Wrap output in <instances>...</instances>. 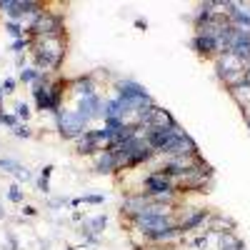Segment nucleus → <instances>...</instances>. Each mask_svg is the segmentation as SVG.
<instances>
[{"label": "nucleus", "instance_id": "nucleus-1", "mask_svg": "<svg viewBox=\"0 0 250 250\" xmlns=\"http://www.w3.org/2000/svg\"><path fill=\"white\" fill-rule=\"evenodd\" d=\"M33 53H35V65L40 68V73L48 70H58L62 55H65V43L62 35H53V38H33Z\"/></svg>", "mask_w": 250, "mask_h": 250}, {"label": "nucleus", "instance_id": "nucleus-2", "mask_svg": "<svg viewBox=\"0 0 250 250\" xmlns=\"http://www.w3.org/2000/svg\"><path fill=\"white\" fill-rule=\"evenodd\" d=\"M215 68H218V78L228 83V88H238L243 85V80H245V62L238 58V55H220L218 62H215Z\"/></svg>", "mask_w": 250, "mask_h": 250}, {"label": "nucleus", "instance_id": "nucleus-3", "mask_svg": "<svg viewBox=\"0 0 250 250\" xmlns=\"http://www.w3.org/2000/svg\"><path fill=\"white\" fill-rule=\"evenodd\" d=\"M183 135H185V130L175 123V125H170V128H148V130H145V143H148L153 150L165 153V150H168L170 145H175Z\"/></svg>", "mask_w": 250, "mask_h": 250}, {"label": "nucleus", "instance_id": "nucleus-4", "mask_svg": "<svg viewBox=\"0 0 250 250\" xmlns=\"http://www.w3.org/2000/svg\"><path fill=\"white\" fill-rule=\"evenodd\" d=\"M28 30H30L33 38H53V35H62V18L55 15V13L43 10V13L35 18V23H30Z\"/></svg>", "mask_w": 250, "mask_h": 250}, {"label": "nucleus", "instance_id": "nucleus-5", "mask_svg": "<svg viewBox=\"0 0 250 250\" xmlns=\"http://www.w3.org/2000/svg\"><path fill=\"white\" fill-rule=\"evenodd\" d=\"M55 120H58V130H60V135L62 138H80L83 133H85V120H83L78 113H73V110H68V113H58L55 115Z\"/></svg>", "mask_w": 250, "mask_h": 250}, {"label": "nucleus", "instance_id": "nucleus-6", "mask_svg": "<svg viewBox=\"0 0 250 250\" xmlns=\"http://www.w3.org/2000/svg\"><path fill=\"white\" fill-rule=\"evenodd\" d=\"M133 220L143 233H155V230H165V228L175 225L170 215H135Z\"/></svg>", "mask_w": 250, "mask_h": 250}, {"label": "nucleus", "instance_id": "nucleus-7", "mask_svg": "<svg viewBox=\"0 0 250 250\" xmlns=\"http://www.w3.org/2000/svg\"><path fill=\"white\" fill-rule=\"evenodd\" d=\"M145 188H148V195H168V193L175 190V188H173V180L165 178V175H160V173L145 175Z\"/></svg>", "mask_w": 250, "mask_h": 250}, {"label": "nucleus", "instance_id": "nucleus-8", "mask_svg": "<svg viewBox=\"0 0 250 250\" xmlns=\"http://www.w3.org/2000/svg\"><path fill=\"white\" fill-rule=\"evenodd\" d=\"M85 123H90L93 118H98V115H103V100L98 98V95H88V98H80V105H78V110H75Z\"/></svg>", "mask_w": 250, "mask_h": 250}, {"label": "nucleus", "instance_id": "nucleus-9", "mask_svg": "<svg viewBox=\"0 0 250 250\" xmlns=\"http://www.w3.org/2000/svg\"><path fill=\"white\" fill-rule=\"evenodd\" d=\"M165 155H170V158H195L198 155V145L193 143L190 135H183L175 145H170V148L165 150Z\"/></svg>", "mask_w": 250, "mask_h": 250}, {"label": "nucleus", "instance_id": "nucleus-10", "mask_svg": "<svg viewBox=\"0 0 250 250\" xmlns=\"http://www.w3.org/2000/svg\"><path fill=\"white\" fill-rule=\"evenodd\" d=\"M118 168H123V158L115 155V153L103 150L100 158H98V163H95V173H113Z\"/></svg>", "mask_w": 250, "mask_h": 250}, {"label": "nucleus", "instance_id": "nucleus-11", "mask_svg": "<svg viewBox=\"0 0 250 250\" xmlns=\"http://www.w3.org/2000/svg\"><path fill=\"white\" fill-rule=\"evenodd\" d=\"M193 48H195V53H200V55H210V53H218V40L210 38V35L198 33V35L193 38Z\"/></svg>", "mask_w": 250, "mask_h": 250}, {"label": "nucleus", "instance_id": "nucleus-12", "mask_svg": "<svg viewBox=\"0 0 250 250\" xmlns=\"http://www.w3.org/2000/svg\"><path fill=\"white\" fill-rule=\"evenodd\" d=\"M150 203V198H148V193H143V195H135V198H128V200H125L123 203V213H128V215H138L140 210H143V208L145 205H148Z\"/></svg>", "mask_w": 250, "mask_h": 250}, {"label": "nucleus", "instance_id": "nucleus-13", "mask_svg": "<svg viewBox=\"0 0 250 250\" xmlns=\"http://www.w3.org/2000/svg\"><path fill=\"white\" fill-rule=\"evenodd\" d=\"M170 125H175L173 115H170L168 110H163V108H158V105H155L153 118H150V123H148V128H170Z\"/></svg>", "mask_w": 250, "mask_h": 250}, {"label": "nucleus", "instance_id": "nucleus-14", "mask_svg": "<svg viewBox=\"0 0 250 250\" xmlns=\"http://www.w3.org/2000/svg\"><path fill=\"white\" fill-rule=\"evenodd\" d=\"M73 93L80 95V98H88V95H95V88H93V78H85L80 75L73 80Z\"/></svg>", "mask_w": 250, "mask_h": 250}, {"label": "nucleus", "instance_id": "nucleus-15", "mask_svg": "<svg viewBox=\"0 0 250 250\" xmlns=\"http://www.w3.org/2000/svg\"><path fill=\"white\" fill-rule=\"evenodd\" d=\"M0 168L8 170V173H13L18 180H28V178H30V173L23 168V165L15 163V160H8V158H0Z\"/></svg>", "mask_w": 250, "mask_h": 250}, {"label": "nucleus", "instance_id": "nucleus-16", "mask_svg": "<svg viewBox=\"0 0 250 250\" xmlns=\"http://www.w3.org/2000/svg\"><path fill=\"white\" fill-rule=\"evenodd\" d=\"M155 155V150L150 148V145H145L143 150H138V153H133L128 160H125V168H133V165H140V163H145V160H150Z\"/></svg>", "mask_w": 250, "mask_h": 250}, {"label": "nucleus", "instance_id": "nucleus-17", "mask_svg": "<svg viewBox=\"0 0 250 250\" xmlns=\"http://www.w3.org/2000/svg\"><path fill=\"white\" fill-rule=\"evenodd\" d=\"M175 235H180V228H178V225L165 228V230H155V233H145V238L153 240V243H160V240H173Z\"/></svg>", "mask_w": 250, "mask_h": 250}, {"label": "nucleus", "instance_id": "nucleus-18", "mask_svg": "<svg viewBox=\"0 0 250 250\" xmlns=\"http://www.w3.org/2000/svg\"><path fill=\"white\" fill-rule=\"evenodd\" d=\"M218 235H220V240H223L220 250H245V243L238 240L233 233H218Z\"/></svg>", "mask_w": 250, "mask_h": 250}, {"label": "nucleus", "instance_id": "nucleus-19", "mask_svg": "<svg viewBox=\"0 0 250 250\" xmlns=\"http://www.w3.org/2000/svg\"><path fill=\"white\" fill-rule=\"evenodd\" d=\"M205 218H208V210H198L195 215H190L188 220H183V223L178 225V228H180V233H188V230H193V228H198Z\"/></svg>", "mask_w": 250, "mask_h": 250}, {"label": "nucleus", "instance_id": "nucleus-20", "mask_svg": "<svg viewBox=\"0 0 250 250\" xmlns=\"http://www.w3.org/2000/svg\"><path fill=\"white\" fill-rule=\"evenodd\" d=\"M50 173H53V165H45L43 170H40V190H45L48 193V180H50Z\"/></svg>", "mask_w": 250, "mask_h": 250}, {"label": "nucleus", "instance_id": "nucleus-21", "mask_svg": "<svg viewBox=\"0 0 250 250\" xmlns=\"http://www.w3.org/2000/svg\"><path fill=\"white\" fill-rule=\"evenodd\" d=\"M5 30H8L15 40H20V35H23L25 28H20V23H15V20H8V23H5Z\"/></svg>", "mask_w": 250, "mask_h": 250}, {"label": "nucleus", "instance_id": "nucleus-22", "mask_svg": "<svg viewBox=\"0 0 250 250\" xmlns=\"http://www.w3.org/2000/svg\"><path fill=\"white\" fill-rule=\"evenodd\" d=\"M38 75H40V70H35V68H25V70H20V80H23V83H35V80H38Z\"/></svg>", "mask_w": 250, "mask_h": 250}, {"label": "nucleus", "instance_id": "nucleus-23", "mask_svg": "<svg viewBox=\"0 0 250 250\" xmlns=\"http://www.w3.org/2000/svg\"><path fill=\"white\" fill-rule=\"evenodd\" d=\"M80 203H93V205H100V203H103V195H83V198L70 200V205H80Z\"/></svg>", "mask_w": 250, "mask_h": 250}, {"label": "nucleus", "instance_id": "nucleus-24", "mask_svg": "<svg viewBox=\"0 0 250 250\" xmlns=\"http://www.w3.org/2000/svg\"><path fill=\"white\" fill-rule=\"evenodd\" d=\"M15 118H20V120L30 118V108L25 105V103H18V105H15Z\"/></svg>", "mask_w": 250, "mask_h": 250}, {"label": "nucleus", "instance_id": "nucleus-25", "mask_svg": "<svg viewBox=\"0 0 250 250\" xmlns=\"http://www.w3.org/2000/svg\"><path fill=\"white\" fill-rule=\"evenodd\" d=\"M8 198H10L13 203H20V200H23V190H20L18 185H10V193H8Z\"/></svg>", "mask_w": 250, "mask_h": 250}, {"label": "nucleus", "instance_id": "nucleus-26", "mask_svg": "<svg viewBox=\"0 0 250 250\" xmlns=\"http://www.w3.org/2000/svg\"><path fill=\"white\" fill-rule=\"evenodd\" d=\"M15 135H18V138H30L33 130L28 128V125H18V128H15Z\"/></svg>", "mask_w": 250, "mask_h": 250}, {"label": "nucleus", "instance_id": "nucleus-27", "mask_svg": "<svg viewBox=\"0 0 250 250\" xmlns=\"http://www.w3.org/2000/svg\"><path fill=\"white\" fill-rule=\"evenodd\" d=\"M15 115H5V113H0V123H5V125H15Z\"/></svg>", "mask_w": 250, "mask_h": 250}, {"label": "nucleus", "instance_id": "nucleus-28", "mask_svg": "<svg viewBox=\"0 0 250 250\" xmlns=\"http://www.w3.org/2000/svg\"><path fill=\"white\" fill-rule=\"evenodd\" d=\"M3 90H5V93H13V90H15V80H13V78H8V80L3 83Z\"/></svg>", "mask_w": 250, "mask_h": 250}, {"label": "nucleus", "instance_id": "nucleus-29", "mask_svg": "<svg viewBox=\"0 0 250 250\" xmlns=\"http://www.w3.org/2000/svg\"><path fill=\"white\" fill-rule=\"evenodd\" d=\"M193 245H195V248H203V245H208V235H200V238H195V240H193Z\"/></svg>", "mask_w": 250, "mask_h": 250}, {"label": "nucleus", "instance_id": "nucleus-30", "mask_svg": "<svg viewBox=\"0 0 250 250\" xmlns=\"http://www.w3.org/2000/svg\"><path fill=\"white\" fill-rule=\"evenodd\" d=\"M35 213H38V210H35L33 205H25V215H35Z\"/></svg>", "mask_w": 250, "mask_h": 250}, {"label": "nucleus", "instance_id": "nucleus-31", "mask_svg": "<svg viewBox=\"0 0 250 250\" xmlns=\"http://www.w3.org/2000/svg\"><path fill=\"white\" fill-rule=\"evenodd\" d=\"M243 85H250V68H245V80H243Z\"/></svg>", "mask_w": 250, "mask_h": 250}, {"label": "nucleus", "instance_id": "nucleus-32", "mask_svg": "<svg viewBox=\"0 0 250 250\" xmlns=\"http://www.w3.org/2000/svg\"><path fill=\"white\" fill-rule=\"evenodd\" d=\"M0 105H3V85H0Z\"/></svg>", "mask_w": 250, "mask_h": 250}, {"label": "nucleus", "instance_id": "nucleus-33", "mask_svg": "<svg viewBox=\"0 0 250 250\" xmlns=\"http://www.w3.org/2000/svg\"><path fill=\"white\" fill-rule=\"evenodd\" d=\"M248 128H250V120H248Z\"/></svg>", "mask_w": 250, "mask_h": 250}]
</instances>
